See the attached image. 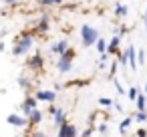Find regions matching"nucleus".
<instances>
[{"label": "nucleus", "instance_id": "f257e3e1", "mask_svg": "<svg viewBox=\"0 0 147 137\" xmlns=\"http://www.w3.org/2000/svg\"><path fill=\"white\" fill-rule=\"evenodd\" d=\"M81 38H83V45H85V47H91V45H95V43L99 40V32H97L93 26L83 24V26H81Z\"/></svg>", "mask_w": 147, "mask_h": 137}, {"label": "nucleus", "instance_id": "f03ea898", "mask_svg": "<svg viewBox=\"0 0 147 137\" xmlns=\"http://www.w3.org/2000/svg\"><path fill=\"white\" fill-rule=\"evenodd\" d=\"M32 43H34V40H32V36H24L22 40H18V45H14L12 53H14V55H24V53L32 47Z\"/></svg>", "mask_w": 147, "mask_h": 137}, {"label": "nucleus", "instance_id": "7ed1b4c3", "mask_svg": "<svg viewBox=\"0 0 147 137\" xmlns=\"http://www.w3.org/2000/svg\"><path fill=\"white\" fill-rule=\"evenodd\" d=\"M127 61H129V67L135 71L137 65H139V61H137V55H135V49H133V47H129V49L125 51V57L121 59V63H127Z\"/></svg>", "mask_w": 147, "mask_h": 137}, {"label": "nucleus", "instance_id": "20e7f679", "mask_svg": "<svg viewBox=\"0 0 147 137\" xmlns=\"http://www.w3.org/2000/svg\"><path fill=\"white\" fill-rule=\"evenodd\" d=\"M59 137H77V127L71 123H63L59 127Z\"/></svg>", "mask_w": 147, "mask_h": 137}, {"label": "nucleus", "instance_id": "39448f33", "mask_svg": "<svg viewBox=\"0 0 147 137\" xmlns=\"http://www.w3.org/2000/svg\"><path fill=\"white\" fill-rule=\"evenodd\" d=\"M71 57H73V53H71V51L63 53V57H61V61H59V71H61V73L71 71Z\"/></svg>", "mask_w": 147, "mask_h": 137}, {"label": "nucleus", "instance_id": "423d86ee", "mask_svg": "<svg viewBox=\"0 0 147 137\" xmlns=\"http://www.w3.org/2000/svg\"><path fill=\"white\" fill-rule=\"evenodd\" d=\"M6 121H8V123H10L12 127H24V125L28 123V121H26V119H24L22 115H16V113L8 115V117H6Z\"/></svg>", "mask_w": 147, "mask_h": 137}, {"label": "nucleus", "instance_id": "0eeeda50", "mask_svg": "<svg viewBox=\"0 0 147 137\" xmlns=\"http://www.w3.org/2000/svg\"><path fill=\"white\" fill-rule=\"evenodd\" d=\"M36 101H38L36 97H28V99L22 103V113H24V115H30V113L36 109Z\"/></svg>", "mask_w": 147, "mask_h": 137}, {"label": "nucleus", "instance_id": "6e6552de", "mask_svg": "<svg viewBox=\"0 0 147 137\" xmlns=\"http://www.w3.org/2000/svg\"><path fill=\"white\" fill-rule=\"evenodd\" d=\"M55 91H36V99L38 101H49V103H53L55 101Z\"/></svg>", "mask_w": 147, "mask_h": 137}, {"label": "nucleus", "instance_id": "1a4fd4ad", "mask_svg": "<svg viewBox=\"0 0 147 137\" xmlns=\"http://www.w3.org/2000/svg\"><path fill=\"white\" fill-rule=\"evenodd\" d=\"M53 51L63 55V53H67V51H69V43H67V40H59V45H55V47H53Z\"/></svg>", "mask_w": 147, "mask_h": 137}, {"label": "nucleus", "instance_id": "9d476101", "mask_svg": "<svg viewBox=\"0 0 147 137\" xmlns=\"http://www.w3.org/2000/svg\"><path fill=\"white\" fill-rule=\"evenodd\" d=\"M40 119H42V113L38 111V109H34L30 115H28V121L32 123V125H36V123H40Z\"/></svg>", "mask_w": 147, "mask_h": 137}, {"label": "nucleus", "instance_id": "9b49d317", "mask_svg": "<svg viewBox=\"0 0 147 137\" xmlns=\"http://www.w3.org/2000/svg\"><path fill=\"white\" fill-rule=\"evenodd\" d=\"M65 123V109H57V113H55V125H63Z\"/></svg>", "mask_w": 147, "mask_h": 137}, {"label": "nucleus", "instance_id": "f8f14e48", "mask_svg": "<svg viewBox=\"0 0 147 137\" xmlns=\"http://www.w3.org/2000/svg\"><path fill=\"white\" fill-rule=\"evenodd\" d=\"M131 123H133V117H125V119L121 121V125H119V131H121V133H125V131H127V127H129Z\"/></svg>", "mask_w": 147, "mask_h": 137}, {"label": "nucleus", "instance_id": "ddd939ff", "mask_svg": "<svg viewBox=\"0 0 147 137\" xmlns=\"http://www.w3.org/2000/svg\"><path fill=\"white\" fill-rule=\"evenodd\" d=\"M97 51H99L101 55H105V51H109V45H107L103 38H99V40H97Z\"/></svg>", "mask_w": 147, "mask_h": 137}, {"label": "nucleus", "instance_id": "4468645a", "mask_svg": "<svg viewBox=\"0 0 147 137\" xmlns=\"http://www.w3.org/2000/svg\"><path fill=\"white\" fill-rule=\"evenodd\" d=\"M145 105H147V97L145 95H139L137 97V109L139 111H145Z\"/></svg>", "mask_w": 147, "mask_h": 137}, {"label": "nucleus", "instance_id": "2eb2a0df", "mask_svg": "<svg viewBox=\"0 0 147 137\" xmlns=\"http://www.w3.org/2000/svg\"><path fill=\"white\" fill-rule=\"evenodd\" d=\"M119 43H121V38H119V36H113V38L109 40V51H111V53H113V51H117Z\"/></svg>", "mask_w": 147, "mask_h": 137}, {"label": "nucleus", "instance_id": "dca6fc26", "mask_svg": "<svg viewBox=\"0 0 147 137\" xmlns=\"http://www.w3.org/2000/svg\"><path fill=\"white\" fill-rule=\"evenodd\" d=\"M115 14H117V16H125V14H127V6L117 4V6H115Z\"/></svg>", "mask_w": 147, "mask_h": 137}, {"label": "nucleus", "instance_id": "f3484780", "mask_svg": "<svg viewBox=\"0 0 147 137\" xmlns=\"http://www.w3.org/2000/svg\"><path fill=\"white\" fill-rule=\"evenodd\" d=\"M137 91H139L137 87H131V89H129V99H131V101H137V97H139Z\"/></svg>", "mask_w": 147, "mask_h": 137}, {"label": "nucleus", "instance_id": "a211bd4d", "mask_svg": "<svg viewBox=\"0 0 147 137\" xmlns=\"http://www.w3.org/2000/svg\"><path fill=\"white\" fill-rule=\"evenodd\" d=\"M135 119L141 121V123H145V121H147V113H145V111H139V113L135 115Z\"/></svg>", "mask_w": 147, "mask_h": 137}, {"label": "nucleus", "instance_id": "6ab92c4d", "mask_svg": "<svg viewBox=\"0 0 147 137\" xmlns=\"http://www.w3.org/2000/svg\"><path fill=\"white\" fill-rule=\"evenodd\" d=\"M40 65H42V61H40V57L36 55V57H34V59L30 61V67H40Z\"/></svg>", "mask_w": 147, "mask_h": 137}, {"label": "nucleus", "instance_id": "aec40b11", "mask_svg": "<svg viewBox=\"0 0 147 137\" xmlns=\"http://www.w3.org/2000/svg\"><path fill=\"white\" fill-rule=\"evenodd\" d=\"M137 61H139V65H145V53H143V51H139V55H137Z\"/></svg>", "mask_w": 147, "mask_h": 137}, {"label": "nucleus", "instance_id": "412c9836", "mask_svg": "<svg viewBox=\"0 0 147 137\" xmlns=\"http://www.w3.org/2000/svg\"><path fill=\"white\" fill-rule=\"evenodd\" d=\"M42 4H59V2H63V0H40Z\"/></svg>", "mask_w": 147, "mask_h": 137}, {"label": "nucleus", "instance_id": "4be33fe9", "mask_svg": "<svg viewBox=\"0 0 147 137\" xmlns=\"http://www.w3.org/2000/svg\"><path fill=\"white\" fill-rule=\"evenodd\" d=\"M99 103H101V105H113V101H111V99H105V97L99 99Z\"/></svg>", "mask_w": 147, "mask_h": 137}, {"label": "nucleus", "instance_id": "5701e85b", "mask_svg": "<svg viewBox=\"0 0 147 137\" xmlns=\"http://www.w3.org/2000/svg\"><path fill=\"white\" fill-rule=\"evenodd\" d=\"M38 28H40V30H47V20H42V22H40V26H38Z\"/></svg>", "mask_w": 147, "mask_h": 137}, {"label": "nucleus", "instance_id": "b1692460", "mask_svg": "<svg viewBox=\"0 0 147 137\" xmlns=\"http://www.w3.org/2000/svg\"><path fill=\"white\" fill-rule=\"evenodd\" d=\"M139 137H147V133H145L143 129H139Z\"/></svg>", "mask_w": 147, "mask_h": 137}, {"label": "nucleus", "instance_id": "393cba45", "mask_svg": "<svg viewBox=\"0 0 147 137\" xmlns=\"http://www.w3.org/2000/svg\"><path fill=\"white\" fill-rule=\"evenodd\" d=\"M6 4H14V2H18V0H4Z\"/></svg>", "mask_w": 147, "mask_h": 137}, {"label": "nucleus", "instance_id": "a878e982", "mask_svg": "<svg viewBox=\"0 0 147 137\" xmlns=\"http://www.w3.org/2000/svg\"><path fill=\"white\" fill-rule=\"evenodd\" d=\"M32 137H45V135H42V133H34Z\"/></svg>", "mask_w": 147, "mask_h": 137}]
</instances>
